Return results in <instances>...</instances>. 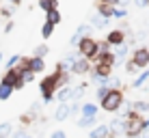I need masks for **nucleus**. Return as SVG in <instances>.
I'll return each instance as SVG.
<instances>
[{
  "mask_svg": "<svg viewBox=\"0 0 149 138\" xmlns=\"http://www.w3.org/2000/svg\"><path fill=\"white\" fill-rule=\"evenodd\" d=\"M97 104H80V114L82 117H97Z\"/></svg>",
  "mask_w": 149,
  "mask_h": 138,
  "instance_id": "14",
  "label": "nucleus"
},
{
  "mask_svg": "<svg viewBox=\"0 0 149 138\" xmlns=\"http://www.w3.org/2000/svg\"><path fill=\"white\" fill-rule=\"evenodd\" d=\"M143 127H145V130L149 127V117H143Z\"/></svg>",
  "mask_w": 149,
  "mask_h": 138,
  "instance_id": "38",
  "label": "nucleus"
},
{
  "mask_svg": "<svg viewBox=\"0 0 149 138\" xmlns=\"http://www.w3.org/2000/svg\"><path fill=\"white\" fill-rule=\"evenodd\" d=\"M11 2H13V4H19V2H22V0H11Z\"/></svg>",
  "mask_w": 149,
  "mask_h": 138,
  "instance_id": "40",
  "label": "nucleus"
},
{
  "mask_svg": "<svg viewBox=\"0 0 149 138\" xmlns=\"http://www.w3.org/2000/svg\"><path fill=\"white\" fill-rule=\"evenodd\" d=\"M106 41L110 43V48H117V45H123L125 43V33L121 28H112L108 35H106Z\"/></svg>",
  "mask_w": 149,
  "mask_h": 138,
  "instance_id": "5",
  "label": "nucleus"
},
{
  "mask_svg": "<svg viewBox=\"0 0 149 138\" xmlns=\"http://www.w3.org/2000/svg\"><path fill=\"white\" fill-rule=\"evenodd\" d=\"M86 86H89L86 82H80V84H78V86H76V89H74V95H71V99H74V101H78L80 97H82V95L86 93Z\"/></svg>",
  "mask_w": 149,
  "mask_h": 138,
  "instance_id": "23",
  "label": "nucleus"
},
{
  "mask_svg": "<svg viewBox=\"0 0 149 138\" xmlns=\"http://www.w3.org/2000/svg\"><path fill=\"white\" fill-rule=\"evenodd\" d=\"M11 95H13V86H9V84H4V82H0V101H7Z\"/></svg>",
  "mask_w": 149,
  "mask_h": 138,
  "instance_id": "20",
  "label": "nucleus"
},
{
  "mask_svg": "<svg viewBox=\"0 0 149 138\" xmlns=\"http://www.w3.org/2000/svg\"><path fill=\"white\" fill-rule=\"evenodd\" d=\"M52 33H54V26H52V24L45 22L43 26H41V37H43V39H50V37H52Z\"/></svg>",
  "mask_w": 149,
  "mask_h": 138,
  "instance_id": "26",
  "label": "nucleus"
},
{
  "mask_svg": "<svg viewBox=\"0 0 149 138\" xmlns=\"http://www.w3.org/2000/svg\"><path fill=\"white\" fill-rule=\"evenodd\" d=\"M0 60H2V54H0Z\"/></svg>",
  "mask_w": 149,
  "mask_h": 138,
  "instance_id": "42",
  "label": "nucleus"
},
{
  "mask_svg": "<svg viewBox=\"0 0 149 138\" xmlns=\"http://www.w3.org/2000/svg\"><path fill=\"white\" fill-rule=\"evenodd\" d=\"M76 50H78V54L82 56V58L91 60V63L97 60V41L93 37H82L80 43L76 45Z\"/></svg>",
  "mask_w": 149,
  "mask_h": 138,
  "instance_id": "2",
  "label": "nucleus"
},
{
  "mask_svg": "<svg viewBox=\"0 0 149 138\" xmlns=\"http://www.w3.org/2000/svg\"><path fill=\"white\" fill-rule=\"evenodd\" d=\"M71 95H74V89H71V86H61V89H56V93H54V97L58 99V104H69Z\"/></svg>",
  "mask_w": 149,
  "mask_h": 138,
  "instance_id": "6",
  "label": "nucleus"
},
{
  "mask_svg": "<svg viewBox=\"0 0 149 138\" xmlns=\"http://www.w3.org/2000/svg\"><path fill=\"white\" fill-rule=\"evenodd\" d=\"M108 22H110V19H108V17H104V15H100V13H93V15L89 17V24H91L93 28H100V30L108 26Z\"/></svg>",
  "mask_w": 149,
  "mask_h": 138,
  "instance_id": "9",
  "label": "nucleus"
},
{
  "mask_svg": "<svg viewBox=\"0 0 149 138\" xmlns=\"http://www.w3.org/2000/svg\"><path fill=\"white\" fill-rule=\"evenodd\" d=\"M132 110H134L136 114H149V101H143V99L132 101Z\"/></svg>",
  "mask_w": 149,
  "mask_h": 138,
  "instance_id": "15",
  "label": "nucleus"
},
{
  "mask_svg": "<svg viewBox=\"0 0 149 138\" xmlns=\"http://www.w3.org/2000/svg\"><path fill=\"white\" fill-rule=\"evenodd\" d=\"M149 80V69H145V71H141V74L134 78V82H132V89H141L143 84H145Z\"/></svg>",
  "mask_w": 149,
  "mask_h": 138,
  "instance_id": "18",
  "label": "nucleus"
},
{
  "mask_svg": "<svg viewBox=\"0 0 149 138\" xmlns=\"http://www.w3.org/2000/svg\"><path fill=\"white\" fill-rule=\"evenodd\" d=\"M106 84H108V89H121V78H115V76H108Z\"/></svg>",
  "mask_w": 149,
  "mask_h": 138,
  "instance_id": "29",
  "label": "nucleus"
},
{
  "mask_svg": "<svg viewBox=\"0 0 149 138\" xmlns=\"http://www.w3.org/2000/svg\"><path fill=\"white\" fill-rule=\"evenodd\" d=\"M110 134H112L110 127L106 125V123H102V125H95L93 130L89 132V138H108Z\"/></svg>",
  "mask_w": 149,
  "mask_h": 138,
  "instance_id": "8",
  "label": "nucleus"
},
{
  "mask_svg": "<svg viewBox=\"0 0 149 138\" xmlns=\"http://www.w3.org/2000/svg\"><path fill=\"white\" fill-rule=\"evenodd\" d=\"M108 138H119V136H117V134H110V136H108Z\"/></svg>",
  "mask_w": 149,
  "mask_h": 138,
  "instance_id": "41",
  "label": "nucleus"
},
{
  "mask_svg": "<svg viewBox=\"0 0 149 138\" xmlns=\"http://www.w3.org/2000/svg\"><path fill=\"white\" fill-rule=\"evenodd\" d=\"M11 30H13V22H9L7 26H4V33H11Z\"/></svg>",
  "mask_w": 149,
  "mask_h": 138,
  "instance_id": "37",
  "label": "nucleus"
},
{
  "mask_svg": "<svg viewBox=\"0 0 149 138\" xmlns=\"http://www.w3.org/2000/svg\"><path fill=\"white\" fill-rule=\"evenodd\" d=\"M69 43H71V45H74V48H76V45L80 43V37H78V35L74 33V37H71V41H69Z\"/></svg>",
  "mask_w": 149,
  "mask_h": 138,
  "instance_id": "35",
  "label": "nucleus"
},
{
  "mask_svg": "<svg viewBox=\"0 0 149 138\" xmlns=\"http://www.w3.org/2000/svg\"><path fill=\"white\" fill-rule=\"evenodd\" d=\"M112 17H117V19H123V17H127V9L115 7V15H112Z\"/></svg>",
  "mask_w": 149,
  "mask_h": 138,
  "instance_id": "30",
  "label": "nucleus"
},
{
  "mask_svg": "<svg viewBox=\"0 0 149 138\" xmlns=\"http://www.w3.org/2000/svg\"><path fill=\"white\" fill-rule=\"evenodd\" d=\"M112 52V48H110V43L106 41H97V56H104V54H110Z\"/></svg>",
  "mask_w": 149,
  "mask_h": 138,
  "instance_id": "22",
  "label": "nucleus"
},
{
  "mask_svg": "<svg viewBox=\"0 0 149 138\" xmlns=\"http://www.w3.org/2000/svg\"><path fill=\"white\" fill-rule=\"evenodd\" d=\"M108 84H100V86H97V89H95V97H97V101H102V99H104V97L106 95H108Z\"/></svg>",
  "mask_w": 149,
  "mask_h": 138,
  "instance_id": "24",
  "label": "nucleus"
},
{
  "mask_svg": "<svg viewBox=\"0 0 149 138\" xmlns=\"http://www.w3.org/2000/svg\"><path fill=\"white\" fill-rule=\"evenodd\" d=\"M11 138H33V136H30V134H26L24 130H19V132H13V134H11Z\"/></svg>",
  "mask_w": 149,
  "mask_h": 138,
  "instance_id": "33",
  "label": "nucleus"
},
{
  "mask_svg": "<svg viewBox=\"0 0 149 138\" xmlns=\"http://www.w3.org/2000/svg\"><path fill=\"white\" fill-rule=\"evenodd\" d=\"M50 138H67V134H65V130H54L50 134Z\"/></svg>",
  "mask_w": 149,
  "mask_h": 138,
  "instance_id": "32",
  "label": "nucleus"
},
{
  "mask_svg": "<svg viewBox=\"0 0 149 138\" xmlns=\"http://www.w3.org/2000/svg\"><path fill=\"white\" fill-rule=\"evenodd\" d=\"M19 58H22V56H17V54H15V56H11V58H9V60H7V69H13V67H15V65H17V63H19Z\"/></svg>",
  "mask_w": 149,
  "mask_h": 138,
  "instance_id": "31",
  "label": "nucleus"
},
{
  "mask_svg": "<svg viewBox=\"0 0 149 138\" xmlns=\"http://www.w3.org/2000/svg\"><path fill=\"white\" fill-rule=\"evenodd\" d=\"M37 4H39V9L41 11H52V9H58V0H37Z\"/></svg>",
  "mask_w": 149,
  "mask_h": 138,
  "instance_id": "17",
  "label": "nucleus"
},
{
  "mask_svg": "<svg viewBox=\"0 0 149 138\" xmlns=\"http://www.w3.org/2000/svg\"><path fill=\"white\" fill-rule=\"evenodd\" d=\"M48 52H50L48 43H41V45H37V48H35V54H33V56H39V58H45V56H48Z\"/></svg>",
  "mask_w": 149,
  "mask_h": 138,
  "instance_id": "25",
  "label": "nucleus"
},
{
  "mask_svg": "<svg viewBox=\"0 0 149 138\" xmlns=\"http://www.w3.org/2000/svg\"><path fill=\"white\" fill-rule=\"evenodd\" d=\"M100 2H104V4H112V7H119V0H100Z\"/></svg>",
  "mask_w": 149,
  "mask_h": 138,
  "instance_id": "36",
  "label": "nucleus"
},
{
  "mask_svg": "<svg viewBox=\"0 0 149 138\" xmlns=\"http://www.w3.org/2000/svg\"><path fill=\"white\" fill-rule=\"evenodd\" d=\"M123 104H125V95H123L121 89H110L108 95L100 101L102 110H104V112H110V114H117V112L121 110Z\"/></svg>",
  "mask_w": 149,
  "mask_h": 138,
  "instance_id": "1",
  "label": "nucleus"
},
{
  "mask_svg": "<svg viewBox=\"0 0 149 138\" xmlns=\"http://www.w3.org/2000/svg\"><path fill=\"white\" fill-rule=\"evenodd\" d=\"M45 22H48V24H52V26H56V24H61V22H63V15H61L58 9H52V11H48V13H45Z\"/></svg>",
  "mask_w": 149,
  "mask_h": 138,
  "instance_id": "13",
  "label": "nucleus"
},
{
  "mask_svg": "<svg viewBox=\"0 0 149 138\" xmlns=\"http://www.w3.org/2000/svg\"><path fill=\"white\" fill-rule=\"evenodd\" d=\"M97 13L104 15V17H108V19H112V15H115V7H112V4L100 2V4H97Z\"/></svg>",
  "mask_w": 149,
  "mask_h": 138,
  "instance_id": "16",
  "label": "nucleus"
},
{
  "mask_svg": "<svg viewBox=\"0 0 149 138\" xmlns=\"http://www.w3.org/2000/svg\"><path fill=\"white\" fill-rule=\"evenodd\" d=\"M69 117H71L69 104H58V106H56V110H54V121H56V123H63V121H67Z\"/></svg>",
  "mask_w": 149,
  "mask_h": 138,
  "instance_id": "7",
  "label": "nucleus"
},
{
  "mask_svg": "<svg viewBox=\"0 0 149 138\" xmlns=\"http://www.w3.org/2000/svg\"><path fill=\"white\" fill-rule=\"evenodd\" d=\"M147 48H149V45H147Z\"/></svg>",
  "mask_w": 149,
  "mask_h": 138,
  "instance_id": "43",
  "label": "nucleus"
},
{
  "mask_svg": "<svg viewBox=\"0 0 149 138\" xmlns=\"http://www.w3.org/2000/svg\"><path fill=\"white\" fill-rule=\"evenodd\" d=\"M28 67H30V71H33V74H41V71L45 69V60L39 58V56H30Z\"/></svg>",
  "mask_w": 149,
  "mask_h": 138,
  "instance_id": "10",
  "label": "nucleus"
},
{
  "mask_svg": "<svg viewBox=\"0 0 149 138\" xmlns=\"http://www.w3.org/2000/svg\"><path fill=\"white\" fill-rule=\"evenodd\" d=\"M91 69H93V63H91V60H86V58H82V56H78V58H76V63L71 65V71H69V74H74V76H86V74H91Z\"/></svg>",
  "mask_w": 149,
  "mask_h": 138,
  "instance_id": "4",
  "label": "nucleus"
},
{
  "mask_svg": "<svg viewBox=\"0 0 149 138\" xmlns=\"http://www.w3.org/2000/svg\"><path fill=\"white\" fill-rule=\"evenodd\" d=\"M11 134H13V123H9V121L0 123V138H9Z\"/></svg>",
  "mask_w": 149,
  "mask_h": 138,
  "instance_id": "21",
  "label": "nucleus"
},
{
  "mask_svg": "<svg viewBox=\"0 0 149 138\" xmlns=\"http://www.w3.org/2000/svg\"><path fill=\"white\" fill-rule=\"evenodd\" d=\"M130 58L134 60V65H136L138 69H147V67H149V48H147V45L136 48L134 52H132Z\"/></svg>",
  "mask_w": 149,
  "mask_h": 138,
  "instance_id": "3",
  "label": "nucleus"
},
{
  "mask_svg": "<svg viewBox=\"0 0 149 138\" xmlns=\"http://www.w3.org/2000/svg\"><path fill=\"white\" fill-rule=\"evenodd\" d=\"M93 26H91V24H80L78 28H76V35H78V37L82 39V37H91V35H93Z\"/></svg>",
  "mask_w": 149,
  "mask_h": 138,
  "instance_id": "19",
  "label": "nucleus"
},
{
  "mask_svg": "<svg viewBox=\"0 0 149 138\" xmlns=\"http://www.w3.org/2000/svg\"><path fill=\"white\" fill-rule=\"evenodd\" d=\"M19 121H22L24 125H28L30 121H33V114H22V119H19Z\"/></svg>",
  "mask_w": 149,
  "mask_h": 138,
  "instance_id": "34",
  "label": "nucleus"
},
{
  "mask_svg": "<svg viewBox=\"0 0 149 138\" xmlns=\"http://www.w3.org/2000/svg\"><path fill=\"white\" fill-rule=\"evenodd\" d=\"M141 136H143V138H149V127H147V130H145V132H143V134H141Z\"/></svg>",
  "mask_w": 149,
  "mask_h": 138,
  "instance_id": "39",
  "label": "nucleus"
},
{
  "mask_svg": "<svg viewBox=\"0 0 149 138\" xmlns=\"http://www.w3.org/2000/svg\"><path fill=\"white\" fill-rule=\"evenodd\" d=\"M76 125L80 127V130H84V127H91V130H93V127L97 125V117H78V121H76Z\"/></svg>",
  "mask_w": 149,
  "mask_h": 138,
  "instance_id": "11",
  "label": "nucleus"
},
{
  "mask_svg": "<svg viewBox=\"0 0 149 138\" xmlns=\"http://www.w3.org/2000/svg\"><path fill=\"white\" fill-rule=\"evenodd\" d=\"M19 80H22L24 84H28V82H33V80H35V74L30 69H24L22 74H19Z\"/></svg>",
  "mask_w": 149,
  "mask_h": 138,
  "instance_id": "27",
  "label": "nucleus"
},
{
  "mask_svg": "<svg viewBox=\"0 0 149 138\" xmlns=\"http://www.w3.org/2000/svg\"><path fill=\"white\" fill-rule=\"evenodd\" d=\"M125 71H127V74H134V76H136V74H141V69H138L136 65H134V60H132V58H127V60H125Z\"/></svg>",
  "mask_w": 149,
  "mask_h": 138,
  "instance_id": "28",
  "label": "nucleus"
},
{
  "mask_svg": "<svg viewBox=\"0 0 149 138\" xmlns=\"http://www.w3.org/2000/svg\"><path fill=\"white\" fill-rule=\"evenodd\" d=\"M127 52H130V50H127V45L123 43V45H117L115 50H112V56H115V65L117 63H121V60H125L127 58Z\"/></svg>",
  "mask_w": 149,
  "mask_h": 138,
  "instance_id": "12",
  "label": "nucleus"
}]
</instances>
